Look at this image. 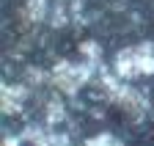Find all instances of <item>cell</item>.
I'll return each mask as SVG.
<instances>
[{
  "mask_svg": "<svg viewBox=\"0 0 154 146\" xmlns=\"http://www.w3.org/2000/svg\"><path fill=\"white\" fill-rule=\"evenodd\" d=\"M113 72L127 83L151 77L154 75V42H140V44L121 47L113 58Z\"/></svg>",
  "mask_w": 154,
  "mask_h": 146,
  "instance_id": "obj_1",
  "label": "cell"
},
{
  "mask_svg": "<svg viewBox=\"0 0 154 146\" xmlns=\"http://www.w3.org/2000/svg\"><path fill=\"white\" fill-rule=\"evenodd\" d=\"M94 72H96V64H88V61H58L50 72V80L58 91H63V94H77L91 77H94Z\"/></svg>",
  "mask_w": 154,
  "mask_h": 146,
  "instance_id": "obj_2",
  "label": "cell"
},
{
  "mask_svg": "<svg viewBox=\"0 0 154 146\" xmlns=\"http://www.w3.org/2000/svg\"><path fill=\"white\" fill-rule=\"evenodd\" d=\"M28 102V85H19V83H3V91H0V105H3V113L6 116H17L22 113V107Z\"/></svg>",
  "mask_w": 154,
  "mask_h": 146,
  "instance_id": "obj_3",
  "label": "cell"
},
{
  "mask_svg": "<svg viewBox=\"0 0 154 146\" xmlns=\"http://www.w3.org/2000/svg\"><path fill=\"white\" fill-rule=\"evenodd\" d=\"M116 102H119L129 116H138V119H140V116L146 113V97L140 94L138 88H132V85H124V91L116 97Z\"/></svg>",
  "mask_w": 154,
  "mask_h": 146,
  "instance_id": "obj_4",
  "label": "cell"
},
{
  "mask_svg": "<svg viewBox=\"0 0 154 146\" xmlns=\"http://www.w3.org/2000/svg\"><path fill=\"white\" fill-rule=\"evenodd\" d=\"M52 8V0H25L22 3V14L28 22H47Z\"/></svg>",
  "mask_w": 154,
  "mask_h": 146,
  "instance_id": "obj_5",
  "label": "cell"
},
{
  "mask_svg": "<svg viewBox=\"0 0 154 146\" xmlns=\"http://www.w3.org/2000/svg\"><path fill=\"white\" fill-rule=\"evenodd\" d=\"M80 58L88 61V64H96V66H99V58H102L99 42H83V44H80Z\"/></svg>",
  "mask_w": 154,
  "mask_h": 146,
  "instance_id": "obj_6",
  "label": "cell"
},
{
  "mask_svg": "<svg viewBox=\"0 0 154 146\" xmlns=\"http://www.w3.org/2000/svg\"><path fill=\"white\" fill-rule=\"evenodd\" d=\"M85 146H124V141L116 138L113 132H96L85 141Z\"/></svg>",
  "mask_w": 154,
  "mask_h": 146,
  "instance_id": "obj_7",
  "label": "cell"
},
{
  "mask_svg": "<svg viewBox=\"0 0 154 146\" xmlns=\"http://www.w3.org/2000/svg\"><path fill=\"white\" fill-rule=\"evenodd\" d=\"M0 146H25V138L22 135H6Z\"/></svg>",
  "mask_w": 154,
  "mask_h": 146,
  "instance_id": "obj_8",
  "label": "cell"
}]
</instances>
